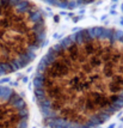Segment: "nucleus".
Instances as JSON below:
<instances>
[{
	"mask_svg": "<svg viewBox=\"0 0 123 128\" xmlns=\"http://www.w3.org/2000/svg\"><path fill=\"white\" fill-rule=\"evenodd\" d=\"M35 99L48 128H96L123 108V31L86 28L40 61Z\"/></svg>",
	"mask_w": 123,
	"mask_h": 128,
	"instance_id": "1",
	"label": "nucleus"
},
{
	"mask_svg": "<svg viewBox=\"0 0 123 128\" xmlns=\"http://www.w3.org/2000/svg\"><path fill=\"white\" fill-rule=\"evenodd\" d=\"M46 36V17L32 1L0 0V77L31 64Z\"/></svg>",
	"mask_w": 123,
	"mask_h": 128,
	"instance_id": "2",
	"label": "nucleus"
},
{
	"mask_svg": "<svg viewBox=\"0 0 123 128\" xmlns=\"http://www.w3.org/2000/svg\"><path fill=\"white\" fill-rule=\"evenodd\" d=\"M29 108L14 89L0 85V128H27Z\"/></svg>",
	"mask_w": 123,
	"mask_h": 128,
	"instance_id": "3",
	"label": "nucleus"
},
{
	"mask_svg": "<svg viewBox=\"0 0 123 128\" xmlns=\"http://www.w3.org/2000/svg\"><path fill=\"white\" fill-rule=\"evenodd\" d=\"M42 1L49 4L50 6L66 8V10H73V8H79V7L91 5L98 0H42Z\"/></svg>",
	"mask_w": 123,
	"mask_h": 128,
	"instance_id": "4",
	"label": "nucleus"
}]
</instances>
